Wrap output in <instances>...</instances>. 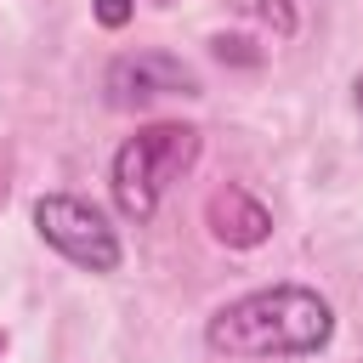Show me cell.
I'll list each match as a JSON object with an SVG mask.
<instances>
[{
  "label": "cell",
  "mask_w": 363,
  "mask_h": 363,
  "mask_svg": "<svg viewBox=\"0 0 363 363\" xmlns=\"http://www.w3.org/2000/svg\"><path fill=\"white\" fill-rule=\"evenodd\" d=\"M335 340V306L306 284H267L210 312L204 346L221 357H312Z\"/></svg>",
  "instance_id": "6da1fadb"
},
{
  "label": "cell",
  "mask_w": 363,
  "mask_h": 363,
  "mask_svg": "<svg viewBox=\"0 0 363 363\" xmlns=\"http://www.w3.org/2000/svg\"><path fill=\"white\" fill-rule=\"evenodd\" d=\"M199 130L182 125V119H159V125H142L136 136L119 142L113 153V170H108V187H113V204L125 221H153L159 216V199L170 182H182L193 164H199Z\"/></svg>",
  "instance_id": "7a4b0ae2"
},
{
  "label": "cell",
  "mask_w": 363,
  "mask_h": 363,
  "mask_svg": "<svg viewBox=\"0 0 363 363\" xmlns=\"http://www.w3.org/2000/svg\"><path fill=\"white\" fill-rule=\"evenodd\" d=\"M34 233L74 267L85 272H119L125 250H119V233L108 227V216L79 199V193H40L34 199Z\"/></svg>",
  "instance_id": "3957f363"
},
{
  "label": "cell",
  "mask_w": 363,
  "mask_h": 363,
  "mask_svg": "<svg viewBox=\"0 0 363 363\" xmlns=\"http://www.w3.org/2000/svg\"><path fill=\"white\" fill-rule=\"evenodd\" d=\"M102 91H108L113 108H142L153 96H199V74L182 57H164V51H125V57L108 62Z\"/></svg>",
  "instance_id": "277c9868"
},
{
  "label": "cell",
  "mask_w": 363,
  "mask_h": 363,
  "mask_svg": "<svg viewBox=\"0 0 363 363\" xmlns=\"http://www.w3.org/2000/svg\"><path fill=\"white\" fill-rule=\"evenodd\" d=\"M204 227L227 250H255V244L272 238V210L255 193H244V187H216L204 199Z\"/></svg>",
  "instance_id": "5b68a950"
},
{
  "label": "cell",
  "mask_w": 363,
  "mask_h": 363,
  "mask_svg": "<svg viewBox=\"0 0 363 363\" xmlns=\"http://www.w3.org/2000/svg\"><path fill=\"white\" fill-rule=\"evenodd\" d=\"M91 11H96V23H102V28H125L136 6H130V0H91Z\"/></svg>",
  "instance_id": "8992f818"
},
{
  "label": "cell",
  "mask_w": 363,
  "mask_h": 363,
  "mask_svg": "<svg viewBox=\"0 0 363 363\" xmlns=\"http://www.w3.org/2000/svg\"><path fill=\"white\" fill-rule=\"evenodd\" d=\"M6 170H11V147H0V204H6Z\"/></svg>",
  "instance_id": "52a82bcc"
},
{
  "label": "cell",
  "mask_w": 363,
  "mask_h": 363,
  "mask_svg": "<svg viewBox=\"0 0 363 363\" xmlns=\"http://www.w3.org/2000/svg\"><path fill=\"white\" fill-rule=\"evenodd\" d=\"M352 102H357V113H363V74L352 79Z\"/></svg>",
  "instance_id": "ba28073f"
},
{
  "label": "cell",
  "mask_w": 363,
  "mask_h": 363,
  "mask_svg": "<svg viewBox=\"0 0 363 363\" xmlns=\"http://www.w3.org/2000/svg\"><path fill=\"white\" fill-rule=\"evenodd\" d=\"M0 357H6V329H0Z\"/></svg>",
  "instance_id": "9c48e42d"
}]
</instances>
